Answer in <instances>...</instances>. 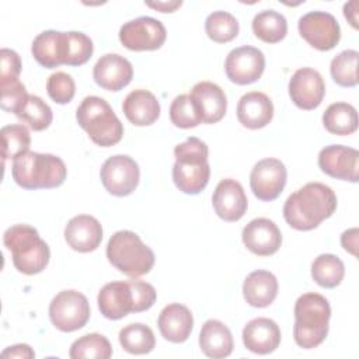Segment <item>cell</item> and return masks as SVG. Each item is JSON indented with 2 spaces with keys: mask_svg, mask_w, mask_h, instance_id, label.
<instances>
[{
  "mask_svg": "<svg viewBox=\"0 0 359 359\" xmlns=\"http://www.w3.org/2000/svg\"><path fill=\"white\" fill-rule=\"evenodd\" d=\"M337 209V195L325 184L309 182L293 192L283 205L286 223L300 231L316 229Z\"/></svg>",
  "mask_w": 359,
  "mask_h": 359,
  "instance_id": "6da1fadb",
  "label": "cell"
},
{
  "mask_svg": "<svg viewBox=\"0 0 359 359\" xmlns=\"http://www.w3.org/2000/svg\"><path fill=\"white\" fill-rule=\"evenodd\" d=\"M208 153L206 143L194 136L175 146L172 181L181 192L198 195L206 188L210 177Z\"/></svg>",
  "mask_w": 359,
  "mask_h": 359,
  "instance_id": "7a4b0ae2",
  "label": "cell"
},
{
  "mask_svg": "<svg viewBox=\"0 0 359 359\" xmlns=\"http://www.w3.org/2000/svg\"><path fill=\"white\" fill-rule=\"evenodd\" d=\"M11 175L24 189H50L65 182L67 168L57 156L27 151L13 160Z\"/></svg>",
  "mask_w": 359,
  "mask_h": 359,
  "instance_id": "3957f363",
  "label": "cell"
},
{
  "mask_svg": "<svg viewBox=\"0 0 359 359\" xmlns=\"http://www.w3.org/2000/svg\"><path fill=\"white\" fill-rule=\"evenodd\" d=\"M331 307L318 293H304L294 303V342L304 349L323 344L328 334Z\"/></svg>",
  "mask_w": 359,
  "mask_h": 359,
  "instance_id": "277c9868",
  "label": "cell"
},
{
  "mask_svg": "<svg viewBox=\"0 0 359 359\" xmlns=\"http://www.w3.org/2000/svg\"><path fill=\"white\" fill-rule=\"evenodd\" d=\"M3 243L11 251L15 269L25 275L42 272L49 262V247L29 224H14L4 231Z\"/></svg>",
  "mask_w": 359,
  "mask_h": 359,
  "instance_id": "5b68a950",
  "label": "cell"
},
{
  "mask_svg": "<svg viewBox=\"0 0 359 359\" xmlns=\"http://www.w3.org/2000/svg\"><path fill=\"white\" fill-rule=\"evenodd\" d=\"M76 118L90 139L101 147L114 146L123 136L122 122L101 97H86L76 111Z\"/></svg>",
  "mask_w": 359,
  "mask_h": 359,
  "instance_id": "8992f818",
  "label": "cell"
},
{
  "mask_svg": "<svg viewBox=\"0 0 359 359\" xmlns=\"http://www.w3.org/2000/svg\"><path fill=\"white\" fill-rule=\"evenodd\" d=\"M107 258L118 271L130 278L149 273L154 265L151 248L130 230H119L111 236L107 245Z\"/></svg>",
  "mask_w": 359,
  "mask_h": 359,
  "instance_id": "52a82bcc",
  "label": "cell"
},
{
  "mask_svg": "<svg viewBox=\"0 0 359 359\" xmlns=\"http://www.w3.org/2000/svg\"><path fill=\"white\" fill-rule=\"evenodd\" d=\"M49 318L63 332H73L83 328L90 318L87 297L73 289L59 292L49 304Z\"/></svg>",
  "mask_w": 359,
  "mask_h": 359,
  "instance_id": "ba28073f",
  "label": "cell"
},
{
  "mask_svg": "<svg viewBox=\"0 0 359 359\" xmlns=\"http://www.w3.org/2000/svg\"><path fill=\"white\" fill-rule=\"evenodd\" d=\"M167 31L153 17H139L125 22L119 29V41L129 50H156L165 42Z\"/></svg>",
  "mask_w": 359,
  "mask_h": 359,
  "instance_id": "9c48e42d",
  "label": "cell"
},
{
  "mask_svg": "<svg viewBox=\"0 0 359 359\" xmlns=\"http://www.w3.org/2000/svg\"><path fill=\"white\" fill-rule=\"evenodd\" d=\"M104 188L114 196L130 195L140 178L137 163L125 154H116L107 158L100 171Z\"/></svg>",
  "mask_w": 359,
  "mask_h": 359,
  "instance_id": "30bf717a",
  "label": "cell"
},
{
  "mask_svg": "<svg viewBox=\"0 0 359 359\" xmlns=\"http://www.w3.org/2000/svg\"><path fill=\"white\" fill-rule=\"evenodd\" d=\"M302 38L318 50L335 48L341 39V28L337 18L325 11H310L297 24Z\"/></svg>",
  "mask_w": 359,
  "mask_h": 359,
  "instance_id": "8fae6325",
  "label": "cell"
},
{
  "mask_svg": "<svg viewBox=\"0 0 359 359\" xmlns=\"http://www.w3.org/2000/svg\"><path fill=\"white\" fill-rule=\"evenodd\" d=\"M265 69L264 53L254 46H240L233 49L224 62V72L230 81L245 86L261 79Z\"/></svg>",
  "mask_w": 359,
  "mask_h": 359,
  "instance_id": "7c38bea8",
  "label": "cell"
},
{
  "mask_svg": "<svg viewBox=\"0 0 359 359\" xmlns=\"http://www.w3.org/2000/svg\"><path fill=\"white\" fill-rule=\"evenodd\" d=\"M287 171L278 158H264L258 161L250 174V187L252 194L264 202L276 199L286 185Z\"/></svg>",
  "mask_w": 359,
  "mask_h": 359,
  "instance_id": "4fadbf2b",
  "label": "cell"
},
{
  "mask_svg": "<svg viewBox=\"0 0 359 359\" xmlns=\"http://www.w3.org/2000/svg\"><path fill=\"white\" fill-rule=\"evenodd\" d=\"M318 167L332 178L358 182L359 151L342 144L325 146L318 153Z\"/></svg>",
  "mask_w": 359,
  "mask_h": 359,
  "instance_id": "5bb4252c",
  "label": "cell"
},
{
  "mask_svg": "<svg viewBox=\"0 0 359 359\" xmlns=\"http://www.w3.org/2000/svg\"><path fill=\"white\" fill-rule=\"evenodd\" d=\"M324 94L325 84L317 70L302 67L293 73L289 81V95L296 107L311 111L323 102Z\"/></svg>",
  "mask_w": 359,
  "mask_h": 359,
  "instance_id": "9a60e30c",
  "label": "cell"
},
{
  "mask_svg": "<svg viewBox=\"0 0 359 359\" xmlns=\"http://www.w3.org/2000/svg\"><path fill=\"white\" fill-rule=\"evenodd\" d=\"M212 203L216 215L224 222H237L247 212L248 201L241 184L233 178L222 180L213 192Z\"/></svg>",
  "mask_w": 359,
  "mask_h": 359,
  "instance_id": "2e32d148",
  "label": "cell"
},
{
  "mask_svg": "<svg viewBox=\"0 0 359 359\" xmlns=\"http://www.w3.org/2000/svg\"><path fill=\"white\" fill-rule=\"evenodd\" d=\"M244 245L259 257L275 254L282 244V234L279 227L266 217L251 220L241 233Z\"/></svg>",
  "mask_w": 359,
  "mask_h": 359,
  "instance_id": "e0dca14e",
  "label": "cell"
},
{
  "mask_svg": "<svg viewBox=\"0 0 359 359\" xmlns=\"http://www.w3.org/2000/svg\"><path fill=\"white\" fill-rule=\"evenodd\" d=\"M95 83L108 91H119L126 87L133 77L132 63L118 53L101 56L93 69Z\"/></svg>",
  "mask_w": 359,
  "mask_h": 359,
  "instance_id": "ac0fdd59",
  "label": "cell"
},
{
  "mask_svg": "<svg viewBox=\"0 0 359 359\" xmlns=\"http://www.w3.org/2000/svg\"><path fill=\"white\" fill-rule=\"evenodd\" d=\"M189 97L196 105L203 123H216L224 116L227 98L217 84L212 81H199L192 87Z\"/></svg>",
  "mask_w": 359,
  "mask_h": 359,
  "instance_id": "d6986e66",
  "label": "cell"
},
{
  "mask_svg": "<svg viewBox=\"0 0 359 359\" xmlns=\"http://www.w3.org/2000/svg\"><path fill=\"white\" fill-rule=\"evenodd\" d=\"M65 240L74 251H94L102 240L101 223L90 215L74 216L65 227Z\"/></svg>",
  "mask_w": 359,
  "mask_h": 359,
  "instance_id": "ffe728a7",
  "label": "cell"
},
{
  "mask_svg": "<svg viewBox=\"0 0 359 359\" xmlns=\"http://www.w3.org/2000/svg\"><path fill=\"white\" fill-rule=\"evenodd\" d=\"M98 309L108 320H119L133 313V292L128 282H109L98 293Z\"/></svg>",
  "mask_w": 359,
  "mask_h": 359,
  "instance_id": "44dd1931",
  "label": "cell"
},
{
  "mask_svg": "<svg viewBox=\"0 0 359 359\" xmlns=\"http://www.w3.org/2000/svg\"><path fill=\"white\" fill-rule=\"evenodd\" d=\"M244 346L258 355L273 352L280 344L279 325L265 317H258L247 323L243 330Z\"/></svg>",
  "mask_w": 359,
  "mask_h": 359,
  "instance_id": "7402d4cb",
  "label": "cell"
},
{
  "mask_svg": "<svg viewBox=\"0 0 359 359\" xmlns=\"http://www.w3.org/2000/svg\"><path fill=\"white\" fill-rule=\"evenodd\" d=\"M160 334L164 339L181 344L188 339L194 328V317L191 310L180 303L165 306L157 320Z\"/></svg>",
  "mask_w": 359,
  "mask_h": 359,
  "instance_id": "603a6c76",
  "label": "cell"
},
{
  "mask_svg": "<svg viewBox=\"0 0 359 359\" xmlns=\"http://www.w3.org/2000/svg\"><path fill=\"white\" fill-rule=\"evenodd\" d=\"M273 118V104L271 98L261 91L244 94L237 104V119L248 129H261Z\"/></svg>",
  "mask_w": 359,
  "mask_h": 359,
  "instance_id": "cb8c5ba5",
  "label": "cell"
},
{
  "mask_svg": "<svg viewBox=\"0 0 359 359\" xmlns=\"http://www.w3.org/2000/svg\"><path fill=\"white\" fill-rule=\"evenodd\" d=\"M125 116L135 126H149L160 116V104L149 90H133L123 100Z\"/></svg>",
  "mask_w": 359,
  "mask_h": 359,
  "instance_id": "d4e9b609",
  "label": "cell"
},
{
  "mask_svg": "<svg viewBox=\"0 0 359 359\" xmlns=\"http://www.w3.org/2000/svg\"><path fill=\"white\" fill-rule=\"evenodd\" d=\"M276 276L264 269L254 271L247 275L243 283V294L245 302L252 307H268L278 296Z\"/></svg>",
  "mask_w": 359,
  "mask_h": 359,
  "instance_id": "484cf974",
  "label": "cell"
},
{
  "mask_svg": "<svg viewBox=\"0 0 359 359\" xmlns=\"http://www.w3.org/2000/svg\"><path fill=\"white\" fill-rule=\"evenodd\" d=\"M31 52L34 59L46 69H55L65 65L66 41L65 32L48 29L41 32L32 41Z\"/></svg>",
  "mask_w": 359,
  "mask_h": 359,
  "instance_id": "4316f807",
  "label": "cell"
},
{
  "mask_svg": "<svg viewBox=\"0 0 359 359\" xmlns=\"http://www.w3.org/2000/svg\"><path fill=\"white\" fill-rule=\"evenodd\" d=\"M201 351L213 359L226 358L233 352V335L219 320H208L199 332Z\"/></svg>",
  "mask_w": 359,
  "mask_h": 359,
  "instance_id": "83f0119b",
  "label": "cell"
},
{
  "mask_svg": "<svg viewBox=\"0 0 359 359\" xmlns=\"http://www.w3.org/2000/svg\"><path fill=\"white\" fill-rule=\"evenodd\" d=\"M323 123L332 135H351L358 129V112L348 102H334L324 111Z\"/></svg>",
  "mask_w": 359,
  "mask_h": 359,
  "instance_id": "f1b7e54d",
  "label": "cell"
},
{
  "mask_svg": "<svg viewBox=\"0 0 359 359\" xmlns=\"http://www.w3.org/2000/svg\"><path fill=\"white\" fill-rule=\"evenodd\" d=\"M252 32L266 43L280 42L287 32L286 18L275 10H264L254 17Z\"/></svg>",
  "mask_w": 359,
  "mask_h": 359,
  "instance_id": "f546056e",
  "label": "cell"
},
{
  "mask_svg": "<svg viewBox=\"0 0 359 359\" xmlns=\"http://www.w3.org/2000/svg\"><path fill=\"white\" fill-rule=\"evenodd\" d=\"M119 344L133 355H144L156 346V338L150 327L142 323H133L119 331Z\"/></svg>",
  "mask_w": 359,
  "mask_h": 359,
  "instance_id": "4dcf8cb0",
  "label": "cell"
},
{
  "mask_svg": "<svg viewBox=\"0 0 359 359\" xmlns=\"http://www.w3.org/2000/svg\"><path fill=\"white\" fill-rule=\"evenodd\" d=\"M345 275L344 262L334 254H321L311 264V276L323 287L338 286Z\"/></svg>",
  "mask_w": 359,
  "mask_h": 359,
  "instance_id": "1f68e13d",
  "label": "cell"
},
{
  "mask_svg": "<svg viewBox=\"0 0 359 359\" xmlns=\"http://www.w3.org/2000/svg\"><path fill=\"white\" fill-rule=\"evenodd\" d=\"M15 115L36 132L46 129L53 119L50 107L41 97L29 94Z\"/></svg>",
  "mask_w": 359,
  "mask_h": 359,
  "instance_id": "d6a6232c",
  "label": "cell"
},
{
  "mask_svg": "<svg viewBox=\"0 0 359 359\" xmlns=\"http://www.w3.org/2000/svg\"><path fill=\"white\" fill-rule=\"evenodd\" d=\"M69 356L72 359H81V358L108 359L112 356V346L109 341L101 334H97V332L86 334L72 344Z\"/></svg>",
  "mask_w": 359,
  "mask_h": 359,
  "instance_id": "836d02e7",
  "label": "cell"
},
{
  "mask_svg": "<svg viewBox=\"0 0 359 359\" xmlns=\"http://www.w3.org/2000/svg\"><path fill=\"white\" fill-rule=\"evenodd\" d=\"M238 21L227 11H213L205 21V31L208 36L217 43L233 41L238 35Z\"/></svg>",
  "mask_w": 359,
  "mask_h": 359,
  "instance_id": "e575fe53",
  "label": "cell"
},
{
  "mask_svg": "<svg viewBox=\"0 0 359 359\" xmlns=\"http://www.w3.org/2000/svg\"><path fill=\"white\" fill-rule=\"evenodd\" d=\"M358 50L346 49L331 60V77L338 86L355 87L358 84Z\"/></svg>",
  "mask_w": 359,
  "mask_h": 359,
  "instance_id": "d590c367",
  "label": "cell"
},
{
  "mask_svg": "<svg viewBox=\"0 0 359 359\" xmlns=\"http://www.w3.org/2000/svg\"><path fill=\"white\" fill-rule=\"evenodd\" d=\"M1 146H3V158H15L22 153H27L31 144L29 130L20 123L6 125L1 128Z\"/></svg>",
  "mask_w": 359,
  "mask_h": 359,
  "instance_id": "8d00e7d4",
  "label": "cell"
},
{
  "mask_svg": "<svg viewBox=\"0 0 359 359\" xmlns=\"http://www.w3.org/2000/svg\"><path fill=\"white\" fill-rule=\"evenodd\" d=\"M66 41V59L65 65L67 66H80L88 62L93 55L94 46L93 41L83 32L70 31L65 32Z\"/></svg>",
  "mask_w": 359,
  "mask_h": 359,
  "instance_id": "74e56055",
  "label": "cell"
},
{
  "mask_svg": "<svg viewBox=\"0 0 359 359\" xmlns=\"http://www.w3.org/2000/svg\"><path fill=\"white\" fill-rule=\"evenodd\" d=\"M170 119L177 128L181 129L195 128L202 123L196 105L194 104L189 94H181L174 98L170 105Z\"/></svg>",
  "mask_w": 359,
  "mask_h": 359,
  "instance_id": "f35d334b",
  "label": "cell"
},
{
  "mask_svg": "<svg viewBox=\"0 0 359 359\" xmlns=\"http://www.w3.org/2000/svg\"><path fill=\"white\" fill-rule=\"evenodd\" d=\"M48 95L56 104H67L73 100L76 94V84L70 74L63 72H56L49 76L46 81Z\"/></svg>",
  "mask_w": 359,
  "mask_h": 359,
  "instance_id": "ab89813d",
  "label": "cell"
},
{
  "mask_svg": "<svg viewBox=\"0 0 359 359\" xmlns=\"http://www.w3.org/2000/svg\"><path fill=\"white\" fill-rule=\"evenodd\" d=\"M0 88H1V100H0L1 109L15 115L28 97L25 86L18 79H15V80L0 83Z\"/></svg>",
  "mask_w": 359,
  "mask_h": 359,
  "instance_id": "60d3db41",
  "label": "cell"
},
{
  "mask_svg": "<svg viewBox=\"0 0 359 359\" xmlns=\"http://www.w3.org/2000/svg\"><path fill=\"white\" fill-rule=\"evenodd\" d=\"M133 292V313H140L149 310L156 302V289L143 280H129Z\"/></svg>",
  "mask_w": 359,
  "mask_h": 359,
  "instance_id": "b9f144b4",
  "label": "cell"
},
{
  "mask_svg": "<svg viewBox=\"0 0 359 359\" xmlns=\"http://www.w3.org/2000/svg\"><path fill=\"white\" fill-rule=\"evenodd\" d=\"M0 83L18 79L21 73V60L15 50L3 48L0 52Z\"/></svg>",
  "mask_w": 359,
  "mask_h": 359,
  "instance_id": "7bdbcfd3",
  "label": "cell"
},
{
  "mask_svg": "<svg viewBox=\"0 0 359 359\" xmlns=\"http://www.w3.org/2000/svg\"><path fill=\"white\" fill-rule=\"evenodd\" d=\"M3 358H25V359H31L35 356V352L32 351V348L27 344H18V345H13L8 346L7 349H4L1 352Z\"/></svg>",
  "mask_w": 359,
  "mask_h": 359,
  "instance_id": "ee69618b",
  "label": "cell"
},
{
  "mask_svg": "<svg viewBox=\"0 0 359 359\" xmlns=\"http://www.w3.org/2000/svg\"><path fill=\"white\" fill-rule=\"evenodd\" d=\"M341 244L345 248V251L351 252L352 255H356V247H358V229H349L345 230L341 236Z\"/></svg>",
  "mask_w": 359,
  "mask_h": 359,
  "instance_id": "f6af8a7d",
  "label": "cell"
},
{
  "mask_svg": "<svg viewBox=\"0 0 359 359\" xmlns=\"http://www.w3.org/2000/svg\"><path fill=\"white\" fill-rule=\"evenodd\" d=\"M344 15L351 22V25L358 28V1H349L344 4Z\"/></svg>",
  "mask_w": 359,
  "mask_h": 359,
  "instance_id": "bcb514c9",
  "label": "cell"
},
{
  "mask_svg": "<svg viewBox=\"0 0 359 359\" xmlns=\"http://www.w3.org/2000/svg\"><path fill=\"white\" fill-rule=\"evenodd\" d=\"M182 1H157V3H146L147 7H151V8H156L161 13H172L175 11L178 7H181Z\"/></svg>",
  "mask_w": 359,
  "mask_h": 359,
  "instance_id": "7dc6e473",
  "label": "cell"
}]
</instances>
